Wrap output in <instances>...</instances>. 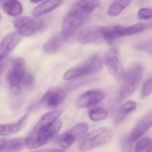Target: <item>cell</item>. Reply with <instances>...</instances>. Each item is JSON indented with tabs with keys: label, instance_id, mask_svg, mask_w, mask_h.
Returning <instances> with one entry per match:
<instances>
[{
	"label": "cell",
	"instance_id": "3957f363",
	"mask_svg": "<svg viewBox=\"0 0 152 152\" xmlns=\"http://www.w3.org/2000/svg\"><path fill=\"white\" fill-rule=\"evenodd\" d=\"M113 136V132L108 127H101L86 134L77 142L80 151L86 152L103 146L108 143Z\"/></svg>",
	"mask_w": 152,
	"mask_h": 152
},
{
	"label": "cell",
	"instance_id": "7402d4cb",
	"mask_svg": "<svg viewBox=\"0 0 152 152\" xmlns=\"http://www.w3.org/2000/svg\"><path fill=\"white\" fill-rule=\"evenodd\" d=\"M88 115L90 120L93 121H102L105 120L108 117V112L105 108L102 106L94 105L90 107L88 111Z\"/></svg>",
	"mask_w": 152,
	"mask_h": 152
},
{
	"label": "cell",
	"instance_id": "484cf974",
	"mask_svg": "<svg viewBox=\"0 0 152 152\" xmlns=\"http://www.w3.org/2000/svg\"><path fill=\"white\" fill-rule=\"evenodd\" d=\"M151 139L149 137L142 138L134 145L135 151L137 152L144 151L151 145Z\"/></svg>",
	"mask_w": 152,
	"mask_h": 152
},
{
	"label": "cell",
	"instance_id": "4316f807",
	"mask_svg": "<svg viewBox=\"0 0 152 152\" xmlns=\"http://www.w3.org/2000/svg\"><path fill=\"white\" fill-rule=\"evenodd\" d=\"M122 152H137L134 149L133 142L129 137H125L122 142Z\"/></svg>",
	"mask_w": 152,
	"mask_h": 152
},
{
	"label": "cell",
	"instance_id": "ba28073f",
	"mask_svg": "<svg viewBox=\"0 0 152 152\" xmlns=\"http://www.w3.org/2000/svg\"><path fill=\"white\" fill-rule=\"evenodd\" d=\"M88 126L87 123H81L73 126L67 132L59 135L56 140V143L62 148H67L71 146L77 140H80L87 134Z\"/></svg>",
	"mask_w": 152,
	"mask_h": 152
},
{
	"label": "cell",
	"instance_id": "ffe728a7",
	"mask_svg": "<svg viewBox=\"0 0 152 152\" xmlns=\"http://www.w3.org/2000/svg\"><path fill=\"white\" fill-rule=\"evenodd\" d=\"M2 8L6 14L16 17L22 15L23 7L19 1H5L2 4Z\"/></svg>",
	"mask_w": 152,
	"mask_h": 152
},
{
	"label": "cell",
	"instance_id": "4fadbf2b",
	"mask_svg": "<svg viewBox=\"0 0 152 152\" xmlns=\"http://www.w3.org/2000/svg\"><path fill=\"white\" fill-rule=\"evenodd\" d=\"M21 40V36L16 32L7 34L0 42V59H8L10 53L14 50Z\"/></svg>",
	"mask_w": 152,
	"mask_h": 152
},
{
	"label": "cell",
	"instance_id": "44dd1931",
	"mask_svg": "<svg viewBox=\"0 0 152 152\" xmlns=\"http://www.w3.org/2000/svg\"><path fill=\"white\" fill-rule=\"evenodd\" d=\"M25 146V138H14L10 140H6L1 152H20Z\"/></svg>",
	"mask_w": 152,
	"mask_h": 152
},
{
	"label": "cell",
	"instance_id": "1f68e13d",
	"mask_svg": "<svg viewBox=\"0 0 152 152\" xmlns=\"http://www.w3.org/2000/svg\"><path fill=\"white\" fill-rule=\"evenodd\" d=\"M32 152H64L62 149H58V148H45V149L37 150Z\"/></svg>",
	"mask_w": 152,
	"mask_h": 152
},
{
	"label": "cell",
	"instance_id": "5b68a950",
	"mask_svg": "<svg viewBox=\"0 0 152 152\" xmlns=\"http://www.w3.org/2000/svg\"><path fill=\"white\" fill-rule=\"evenodd\" d=\"M102 66V60L98 54L89 56L81 65L68 70L63 76L64 80H72L78 77L90 75L99 71Z\"/></svg>",
	"mask_w": 152,
	"mask_h": 152
},
{
	"label": "cell",
	"instance_id": "cb8c5ba5",
	"mask_svg": "<svg viewBox=\"0 0 152 152\" xmlns=\"http://www.w3.org/2000/svg\"><path fill=\"white\" fill-rule=\"evenodd\" d=\"M137 108V104L134 101H127L123 104L119 111L118 116L116 119V123H119L123 121L126 116L134 111Z\"/></svg>",
	"mask_w": 152,
	"mask_h": 152
},
{
	"label": "cell",
	"instance_id": "836d02e7",
	"mask_svg": "<svg viewBox=\"0 0 152 152\" xmlns=\"http://www.w3.org/2000/svg\"><path fill=\"white\" fill-rule=\"evenodd\" d=\"M146 152H151V145H150V146L147 148Z\"/></svg>",
	"mask_w": 152,
	"mask_h": 152
},
{
	"label": "cell",
	"instance_id": "7a4b0ae2",
	"mask_svg": "<svg viewBox=\"0 0 152 152\" xmlns=\"http://www.w3.org/2000/svg\"><path fill=\"white\" fill-rule=\"evenodd\" d=\"M32 79V76L26 73V67L23 59L15 58L12 60L7 74V81L13 93H19L23 85L31 84Z\"/></svg>",
	"mask_w": 152,
	"mask_h": 152
},
{
	"label": "cell",
	"instance_id": "603a6c76",
	"mask_svg": "<svg viewBox=\"0 0 152 152\" xmlns=\"http://www.w3.org/2000/svg\"><path fill=\"white\" fill-rule=\"evenodd\" d=\"M132 1H114L108 7L107 13L110 17H116L129 7Z\"/></svg>",
	"mask_w": 152,
	"mask_h": 152
},
{
	"label": "cell",
	"instance_id": "5bb4252c",
	"mask_svg": "<svg viewBox=\"0 0 152 152\" xmlns=\"http://www.w3.org/2000/svg\"><path fill=\"white\" fill-rule=\"evenodd\" d=\"M152 125V113L149 112L145 114L144 117H142L140 120L138 121L136 126L132 130L131 133L130 138L132 142L137 140L138 139L141 137L150 128Z\"/></svg>",
	"mask_w": 152,
	"mask_h": 152
},
{
	"label": "cell",
	"instance_id": "9a60e30c",
	"mask_svg": "<svg viewBox=\"0 0 152 152\" xmlns=\"http://www.w3.org/2000/svg\"><path fill=\"white\" fill-rule=\"evenodd\" d=\"M28 119V115L25 114L15 123L0 125V136H10L19 132L25 126Z\"/></svg>",
	"mask_w": 152,
	"mask_h": 152
},
{
	"label": "cell",
	"instance_id": "f546056e",
	"mask_svg": "<svg viewBox=\"0 0 152 152\" xmlns=\"http://www.w3.org/2000/svg\"><path fill=\"white\" fill-rule=\"evenodd\" d=\"M9 59H0V76L4 73L5 69L7 68V65H8Z\"/></svg>",
	"mask_w": 152,
	"mask_h": 152
},
{
	"label": "cell",
	"instance_id": "2e32d148",
	"mask_svg": "<svg viewBox=\"0 0 152 152\" xmlns=\"http://www.w3.org/2000/svg\"><path fill=\"white\" fill-rule=\"evenodd\" d=\"M100 1H78L72 6L70 10L86 17L94 13L100 5Z\"/></svg>",
	"mask_w": 152,
	"mask_h": 152
},
{
	"label": "cell",
	"instance_id": "d4e9b609",
	"mask_svg": "<svg viewBox=\"0 0 152 152\" xmlns=\"http://www.w3.org/2000/svg\"><path fill=\"white\" fill-rule=\"evenodd\" d=\"M149 27V24L145 23V22H138L134 25H131V26L125 27L124 36H131L139 34V33L142 32L145 30L148 29Z\"/></svg>",
	"mask_w": 152,
	"mask_h": 152
},
{
	"label": "cell",
	"instance_id": "7c38bea8",
	"mask_svg": "<svg viewBox=\"0 0 152 152\" xmlns=\"http://www.w3.org/2000/svg\"><path fill=\"white\" fill-rule=\"evenodd\" d=\"M101 34V26L92 25L83 30L78 37L79 42L83 45L94 44L103 41Z\"/></svg>",
	"mask_w": 152,
	"mask_h": 152
},
{
	"label": "cell",
	"instance_id": "e575fe53",
	"mask_svg": "<svg viewBox=\"0 0 152 152\" xmlns=\"http://www.w3.org/2000/svg\"><path fill=\"white\" fill-rule=\"evenodd\" d=\"M0 19H1V15H0Z\"/></svg>",
	"mask_w": 152,
	"mask_h": 152
},
{
	"label": "cell",
	"instance_id": "d6a6232c",
	"mask_svg": "<svg viewBox=\"0 0 152 152\" xmlns=\"http://www.w3.org/2000/svg\"><path fill=\"white\" fill-rule=\"evenodd\" d=\"M6 140L4 139H0V152L2 150L3 147H4V144H5Z\"/></svg>",
	"mask_w": 152,
	"mask_h": 152
},
{
	"label": "cell",
	"instance_id": "d6986e66",
	"mask_svg": "<svg viewBox=\"0 0 152 152\" xmlns=\"http://www.w3.org/2000/svg\"><path fill=\"white\" fill-rule=\"evenodd\" d=\"M125 27L121 25H110L101 27V34L105 41H112L115 39L125 37Z\"/></svg>",
	"mask_w": 152,
	"mask_h": 152
},
{
	"label": "cell",
	"instance_id": "8992f818",
	"mask_svg": "<svg viewBox=\"0 0 152 152\" xmlns=\"http://www.w3.org/2000/svg\"><path fill=\"white\" fill-rule=\"evenodd\" d=\"M86 17L72 10H69L62 21V34L65 41L71 39L82 27Z\"/></svg>",
	"mask_w": 152,
	"mask_h": 152
},
{
	"label": "cell",
	"instance_id": "e0dca14e",
	"mask_svg": "<svg viewBox=\"0 0 152 152\" xmlns=\"http://www.w3.org/2000/svg\"><path fill=\"white\" fill-rule=\"evenodd\" d=\"M64 41L65 40L61 33L54 34L43 45L42 51L47 54H54V53H58L59 50L62 48Z\"/></svg>",
	"mask_w": 152,
	"mask_h": 152
},
{
	"label": "cell",
	"instance_id": "52a82bcc",
	"mask_svg": "<svg viewBox=\"0 0 152 152\" xmlns=\"http://www.w3.org/2000/svg\"><path fill=\"white\" fill-rule=\"evenodd\" d=\"M103 62L110 74L117 81H121L124 78L126 71L120 62L117 49L111 48L105 52L103 56Z\"/></svg>",
	"mask_w": 152,
	"mask_h": 152
},
{
	"label": "cell",
	"instance_id": "30bf717a",
	"mask_svg": "<svg viewBox=\"0 0 152 152\" xmlns=\"http://www.w3.org/2000/svg\"><path fill=\"white\" fill-rule=\"evenodd\" d=\"M105 98V93L99 89H91L83 93L78 98L77 106L80 108H90L99 103Z\"/></svg>",
	"mask_w": 152,
	"mask_h": 152
},
{
	"label": "cell",
	"instance_id": "83f0119b",
	"mask_svg": "<svg viewBox=\"0 0 152 152\" xmlns=\"http://www.w3.org/2000/svg\"><path fill=\"white\" fill-rule=\"evenodd\" d=\"M152 91V80L149 78L148 80L144 83L142 88V97L145 98L149 96Z\"/></svg>",
	"mask_w": 152,
	"mask_h": 152
},
{
	"label": "cell",
	"instance_id": "9c48e42d",
	"mask_svg": "<svg viewBox=\"0 0 152 152\" xmlns=\"http://www.w3.org/2000/svg\"><path fill=\"white\" fill-rule=\"evenodd\" d=\"M16 33L20 36H31L41 28L42 23L36 18L30 16H21L13 21Z\"/></svg>",
	"mask_w": 152,
	"mask_h": 152
},
{
	"label": "cell",
	"instance_id": "4dcf8cb0",
	"mask_svg": "<svg viewBox=\"0 0 152 152\" xmlns=\"http://www.w3.org/2000/svg\"><path fill=\"white\" fill-rule=\"evenodd\" d=\"M136 48H139V49H141V50H144L145 51H148V50H147V48L149 49L150 50H151V42H148V43H139V44H137L136 45Z\"/></svg>",
	"mask_w": 152,
	"mask_h": 152
},
{
	"label": "cell",
	"instance_id": "ac0fdd59",
	"mask_svg": "<svg viewBox=\"0 0 152 152\" xmlns=\"http://www.w3.org/2000/svg\"><path fill=\"white\" fill-rule=\"evenodd\" d=\"M62 3V1H59V0H49V1H41L32 10V15L34 17L41 16L56 10Z\"/></svg>",
	"mask_w": 152,
	"mask_h": 152
},
{
	"label": "cell",
	"instance_id": "6da1fadb",
	"mask_svg": "<svg viewBox=\"0 0 152 152\" xmlns=\"http://www.w3.org/2000/svg\"><path fill=\"white\" fill-rule=\"evenodd\" d=\"M61 127L62 123L58 120L50 125H42L37 123L31 134L25 138V146L29 149H35L43 146L57 134Z\"/></svg>",
	"mask_w": 152,
	"mask_h": 152
},
{
	"label": "cell",
	"instance_id": "8fae6325",
	"mask_svg": "<svg viewBox=\"0 0 152 152\" xmlns=\"http://www.w3.org/2000/svg\"><path fill=\"white\" fill-rule=\"evenodd\" d=\"M66 94L62 89L58 88H50L43 95L42 102L48 108H56L64 102Z\"/></svg>",
	"mask_w": 152,
	"mask_h": 152
},
{
	"label": "cell",
	"instance_id": "277c9868",
	"mask_svg": "<svg viewBox=\"0 0 152 152\" xmlns=\"http://www.w3.org/2000/svg\"><path fill=\"white\" fill-rule=\"evenodd\" d=\"M143 74L142 65L140 64H134L126 71L123 84L119 91L117 102H120L130 96L137 89Z\"/></svg>",
	"mask_w": 152,
	"mask_h": 152
},
{
	"label": "cell",
	"instance_id": "f1b7e54d",
	"mask_svg": "<svg viewBox=\"0 0 152 152\" xmlns=\"http://www.w3.org/2000/svg\"><path fill=\"white\" fill-rule=\"evenodd\" d=\"M137 17L142 20H149L151 18V9L144 7L138 11Z\"/></svg>",
	"mask_w": 152,
	"mask_h": 152
}]
</instances>
